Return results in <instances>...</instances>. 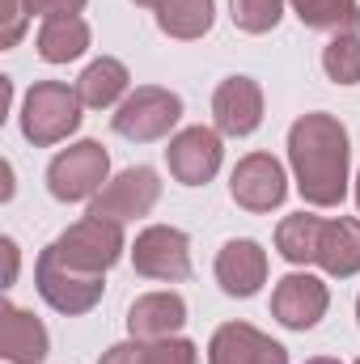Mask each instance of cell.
Masks as SVG:
<instances>
[{"label": "cell", "mask_w": 360, "mask_h": 364, "mask_svg": "<svg viewBox=\"0 0 360 364\" xmlns=\"http://www.w3.org/2000/svg\"><path fill=\"white\" fill-rule=\"evenodd\" d=\"M179 123H182V97L166 85H136L110 114V127L132 144L166 140Z\"/></svg>", "instance_id": "3"}, {"label": "cell", "mask_w": 360, "mask_h": 364, "mask_svg": "<svg viewBox=\"0 0 360 364\" xmlns=\"http://www.w3.org/2000/svg\"><path fill=\"white\" fill-rule=\"evenodd\" d=\"M288 170H292L297 195L309 208H339L352 182L348 127L327 110L301 114L288 127Z\"/></svg>", "instance_id": "1"}, {"label": "cell", "mask_w": 360, "mask_h": 364, "mask_svg": "<svg viewBox=\"0 0 360 364\" xmlns=\"http://www.w3.org/2000/svg\"><path fill=\"white\" fill-rule=\"evenodd\" d=\"M97 364H149V343H144V339H132V335H127L123 343L106 348Z\"/></svg>", "instance_id": "27"}, {"label": "cell", "mask_w": 360, "mask_h": 364, "mask_svg": "<svg viewBox=\"0 0 360 364\" xmlns=\"http://www.w3.org/2000/svg\"><path fill=\"white\" fill-rule=\"evenodd\" d=\"M77 93H81L85 110H115L132 93V73H127L123 60L97 55L93 64H85V73L77 77Z\"/></svg>", "instance_id": "19"}, {"label": "cell", "mask_w": 360, "mask_h": 364, "mask_svg": "<svg viewBox=\"0 0 360 364\" xmlns=\"http://www.w3.org/2000/svg\"><path fill=\"white\" fill-rule=\"evenodd\" d=\"M90 43H93L90 21H85L81 13L47 17V21L38 26V38H34L43 64H73V60H81V55L90 51Z\"/></svg>", "instance_id": "18"}, {"label": "cell", "mask_w": 360, "mask_h": 364, "mask_svg": "<svg viewBox=\"0 0 360 364\" xmlns=\"http://www.w3.org/2000/svg\"><path fill=\"white\" fill-rule=\"evenodd\" d=\"M157 199H162V178H157V170H149V166H132V170L115 174V178L93 195L85 216H102V220L127 225V220L149 216V212L157 208Z\"/></svg>", "instance_id": "9"}, {"label": "cell", "mask_w": 360, "mask_h": 364, "mask_svg": "<svg viewBox=\"0 0 360 364\" xmlns=\"http://www.w3.org/2000/svg\"><path fill=\"white\" fill-rule=\"evenodd\" d=\"M51 356V335L43 326V318H34L30 309L4 301L0 305V360L4 364H43Z\"/></svg>", "instance_id": "15"}, {"label": "cell", "mask_w": 360, "mask_h": 364, "mask_svg": "<svg viewBox=\"0 0 360 364\" xmlns=\"http://www.w3.org/2000/svg\"><path fill=\"white\" fill-rule=\"evenodd\" d=\"M81 119H85V102H81L77 85H68V81H34L17 110V127L34 149L64 144L81 127Z\"/></svg>", "instance_id": "2"}, {"label": "cell", "mask_w": 360, "mask_h": 364, "mask_svg": "<svg viewBox=\"0 0 360 364\" xmlns=\"http://www.w3.org/2000/svg\"><path fill=\"white\" fill-rule=\"evenodd\" d=\"M110 182V153L102 140H77L60 149L47 166V191L55 203H90Z\"/></svg>", "instance_id": "4"}, {"label": "cell", "mask_w": 360, "mask_h": 364, "mask_svg": "<svg viewBox=\"0 0 360 364\" xmlns=\"http://www.w3.org/2000/svg\"><path fill=\"white\" fill-rule=\"evenodd\" d=\"M212 21H216V0H166L157 9V30L179 43L203 38L212 30Z\"/></svg>", "instance_id": "21"}, {"label": "cell", "mask_w": 360, "mask_h": 364, "mask_svg": "<svg viewBox=\"0 0 360 364\" xmlns=\"http://www.w3.org/2000/svg\"><path fill=\"white\" fill-rule=\"evenodd\" d=\"M356 326H360V296H356Z\"/></svg>", "instance_id": "34"}, {"label": "cell", "mask_w": 360, "mask_h": 364, "mask_svg": "<svg viewBox=\"0 0 360 364\" xmlns=\"http://www.w3.org/2000/svg\"><path fill=\"white\" fill-rule=\"evenodd\" d=\"M166 166L182 186H208L225 166V136L216 127H182L166 144Z\"/></svg>", "instance_id": "10"}, {"label": "cell", "mask_w": 360, "mask_h": 364, "mask_svg": "<svg viewBox=\"0 0 360 364\" xmlns=\"http://www.w3.org/2000/svg\"><path fill=\"white\" fill-rule=\"evenodd\" d=\"M55 255L77 267V272L90 275H106L127 250V237H123V225L115 220H102V216H81L77 225H68L55 242Z\"/></svg>", "instance_id": "6"}, {"label": "cell", "mask_w": 360, "mask_h": 364, "mask_svg": "<svg viewBox=\"0 0 360 364\" xmlns=\"http://www.w3.org/2000/svg\"><path fill=\"white\" fill-rule=\"evenodd\" d=\"M352 364H360V356H356V360H352Z\"/></svg>", "instance_id": "35"}, {"label": "cell", "mask_w": 360, "mask_h": 364, "mask_svg": "<svg viewBox=\"0 0 360 364\" xmlns=\"http://www.w3.org/2000/svg\"><path fill=\"white\" fill-rule=\"evenodd\" d=\"M149 364H199V348L182 335L157 339V343H149Z\"/></svg>", "instance_id": "25"}, {"label": "cell", "mask_w": 360, "mask_h": 364, "mask_svg": "<svg viewBox=\"0 0 360 364\" xmlns=\"http://www.w3.org/2000/svg\"><path fill=\"white\" fill-rule=\"evenodd\" d=\"M352 195H356V208H360V170H356V182H352Z\"/></svg>", "instance_id": "33"}, {"label": "cell", "mask_w": 360, "mask_h": 364, "mask_svg": "<svg viewBox=\"0 0 360 364\" xmlns=\"http://www.w3.org/2000/svg\"><path fill=\"white\" fill-rule=\"evenodd\" d=\"M322 73L335 85H360V34H331L322 47Z\"/></svg>", "instance_id": "23"}, {"label": "cell", "mask_w": 360, "mask_h": 364, "mask_svg": "<svg viewBox=\"0 0 360 364\" xmlns=\"http://www.w3.org/2000/svg\"><path fill=\"white\" fill-rule=\"evenodd\" d=\"M331 309V288L309 267H292L271 288V318L284 331H314Z\"/></svg>", "instance_id": "7"}, {"label": "cell", "mask_w": 360, "mask_h": 364, "mask_svg": "<svg viewBox=\"0 0 360 364\" xmlns=\"http://www.w3.org/2000/svg\"><path fill=\"white\" fill-rule=\"evenodd\" d=\"M132 4H140V9H153V13H157V9H162L166 0H132Z\"/></svg>", "instance_id": "31"}, {"label": "cell", "mask_w": 360, "mask_h": 364, "mask_svg": "<svg viewBox=\"0 0 360 364\" xmlns=\"http://www.w3.org/2000/svg\"><path fill=\"white\" fill-rule=\"evenodd\" d=\"M0 174H4V186H0V199L9 203V199H13V191H17V186H13V161H0Z\"/></svg>", "instance_id": "30"}, {"label": "cell", "mask_w": 360, "mask_h": 364, "mask_svg": "<svg viewBox=\"0 0 360 364\" xmlns=\"http://www.w3.org/2000/svg\"><path fill=\"white\" fill-rule=\"evenodd\" d=\"M212 127L229 140H246L263 127V85L255 77H225L212 93Z\"/></svg>", "instance_id": "12"}, {"label": "cell", "mask_w": 360, "mask_h": 364, "mask_svg": "<svg viewBox=\"0 0 360 364\" xmlns=\"http://www.w3.org/2000/svg\"><path fill=\"white\" fill-rule=\"evenodd\" d=\"M26 26H30V9H26V0H9V9H4V30H0V47H4V51L17 47L21 34H26Z\"/></svg>", "instance_id": "26"}, {"label": "cell", "mask_w": 360, "mask_h": 364, "mask_svg": "<svg viewBox=\"0 0 360 364\" xmlns=\"http://www.w3.org/2000/svg\"><path fill=\"white\" fill-rule=\"evenodd\" d=\"M85 4L90 0H26V9H30V17H64V13H85Z\"/></svg>", "instance_id": "28"}, {"label": "cell", "mask_w": 360, "mask_h": 364, "mask_svg": "<svg viewBox=\"0 0 360 364\" xmlns=\"http://www.w3.org/2000/svg\"><path fill=\"white\" fill-rule=\"evenodd\" d=\"M327 216L314 212H292L275 225V255L288 267H314L318 263V233H322Z\"/></svg>", "instance_id": "20"}, {"label": "cell", "mask_w": 360, "mask_h": 364, "mask_svg": "<svg viewBox=\"0 0 360 364\" xmlns=\"http://www.w3.org/2000/svg\"><path fill=\"white\" fill-rule=\"evenodd\" d=\"M0 255H4V284L0 288H13L17 284V267H21V250L13 237H0Z\"/></svg>", "instance_id": "29"}, {"label": "cell", "mask_w": 360, "mask_h": 364, "mask_svg": "<svg viewBox=\"0 0 360 364\" xmlns=\"http://www.w3.org/2000/svg\"><path fill=\"white\" fill-rule=\"evenodd\" d=\"M132 267L144 279H162V284H182L191 279V237L174 225H149L136 233L132 242Z\"/></svg>", "instance_id": "8"}, {"label": "cell", "mask_w": 360, "mask_h": 364, "mask_svg": "<svg viewBox=\"0 0 360 364\" xmlns=\"http://www.w3.org/2000/svg\"><path fill=\"white\" fill-rule=\"evenodd\" d=\"M288 0H229V17L242 34H271Z\"/></svg>", "instance_id": "24"}, {"label": "cell", "mask_w": 360, "mask_h": 364, "mask_svg": "<svg viewBox=\"0 0 360 364\" xmlns=\"http://www.w3.org/2000/svg\"><path fill=\"white\" fill-rule=\"evenodd\" d=\"M288 4L305 30H327V34H356L360 30L356 0H288Z\"/></svg>", "instance_id": "22"}, {"label": "cell", "mask_w": 360, "mask_h": 364, "mask_svg": "<svg viewBox=\"0 0 360 364\" xmlns=\"http://www.w3.org/2000/svg\"><path fill=\"white\" fill-rule=\"evenodd\" d=\"M182 326H186V301L179 292H144L132 301L127 309V335L132 339H144V343H157V339H174Z\"/></svg>", "instance_id": "16"}, {"label": "cell", "mask_w": 360, "mask_h": 364, "mask_svg": "<svg viewBox=\"0 0 360 364\" xmlns=\"http://www.w3.org/2000/svg\"><path fill=\"white\" fill-rule=\"evenodd\" d=\"M208 364H288V348L250 322H225L208 339Z\"/></svg>", "instance_id": "14"}, {"label": "cell", "mask_w": 360, "mask_h": 364, "mask_svg": "<svg viewBox=\"0 0 360 364\" xmlns=\"http://www.w3.org/2000/svg\"><path fill=\"white\" fill-rule=\"evenodd\" d=\"M229 195L242 212L268 216L288 199V170L271 153H246L229 174Z\"/></svg>", "instance_id": "11"}, {"label": "cell", "mask_w": 360, "mask_h": 364, "mask_svg": "<svg viewBox=\"0 0 360 364\" xmlns=\"http://www.w3.org/2000/svg\"><path fill=\"white\" fill-rule=\"evenodd\" d=\"M34 288H38V296H43L55 314L81 318V314H90L93 305L102 301L106 275L77 272V267H68V263L55 255V246H47V250L38 255V263H34Z\"/></svg>", "instance_id": "5"}, {"label": "cell", "mask_w": 360, "mask_h": 364, "mask_svg": "<svg viewBox=\"0 0 360 364\" xmlns=\"http://www.w3.org/2000/svg\"><path fill=\"white\" fill-rule=\"evenodd\" d=\"M331 279H352L360 275V220L356 216H331L322 220L318 233V263Z\"/></svg>", "instance_id": "17"}, {"label": "cell", "mask_w": 360, "mask_h": 364, "mask_svg": "<svg viewBox=\"0 0 360 364\" xmlns=\"http://www.w3.org/2000/svg\"><path fill=\"white\" fill-rule=\"evenodd\" d=\"M305 364H344V360H335V356H314V360H305Z\"/></svg>", "instance_id": "32"}, {"label": "cell", "mask_w": 360, "mask_h": 364, "mask_svg": "<svg viewBox=\"0 0 360 364\" xmlns=\"http://www.w3.org/2000/svg\"><path fill=\"white\" fill-rule=\"evenodd\" d=\"M212 275L221 284L225 296H255L263 284H268V250L255 242V237H229L221 250H216V263H212Z\"/></svg>", "instance_id": "13"}]
</instances>
